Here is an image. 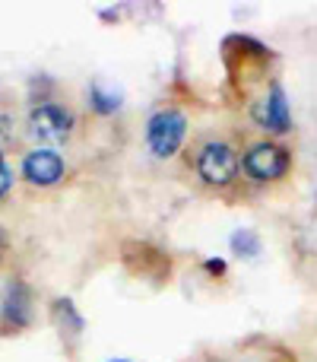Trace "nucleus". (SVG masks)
<instances>
[{"label": "nucleus", "mask_w": 317, "mask_h": 362, "mask_svg": "<svg viewBox=\"0 0 317 362\" xmlns=\"http://www.w3.org/2000/svg\"><path fill=\"white\" fill-rule=\"evenodd\" d=\"M187 134V121L178 108H165V112H156L146 124V140H150V150L156 153L159 159H168L178 153L181 140Z\"/></svg>", "instance_id": "nucleus-1"}, {"label": "nucleus", "mask_w": 317, "mask_h": 362, "mask_svg": "<svg viewBox=\"0 0 317 362\" xmlns=\"http://www.w3.org/2000/svg\"><path fill=\"white\" fill-rule=\"evenodd\" d=\"M289 169V153L280 144H254L244 153V172L257 181H276Z\"/></svg>", "instance_id": "nucleus-2"}, {"label": "nucleus", "mask_w": 317, "mask_h": 362, "mask_svg": "<svg viewBox=\"0 0 317 362\" xmlns=\"http://www.w3.org/2000/svg\"><path fill=\"white\" fill-rule=\"evenodd\" d=\"M29 131L44 144H61L73 131V115L61 105H38L29 118Z\"/></svg>", "instance_id": "nucleus-3"}, {"label": "nucleus", "mask_w": 317, "mask_h": 362, "mask_svg": "<svg viewBox=\"0 0 317 362\" xmlns=\"http://www.w3.org/2000/svg\"><path fill=\"white\" fill-rule=\"evenodd\" d=\"M197 172L210 185H229L238 172V159L225 144H206L197 156Z\"/></svg>", "instance_id": "nucleus-4"}, {"label": "nucleus", "mask_w": 317, "mask_h": 362, "mask_svg": "<svg viewBox=\"0 0 317 362\" xmlns=\"http://www.w3.org/2000/svg\"><path fill=\"white\" fill-rule=\"evenodd\" d=\"M23 175L32 185H54L64 175V159L54 150H35L23 159Z\"/></svg>", "instance_id": "nucleus-5"}, {"label": "nucleus", "mask_w": 317, "mask_h": 362, "mask_svg": "<svg viewBox=\"0 0 317 362\" xmlns=\"http://www.w3.org/2000/svg\"><path fill=\"white\" fill-rule=\"evenodd\" d=\"M4 321L13 327H25L32 321V293L25 283H10L4 293Z\"/></svg>", "instance_id": "nucleus-6"}, {"label": "nucleus", "mask_w": 317, "mask_h": 362, "mask_svg": "<svg viewBox=\"0 0 317 362\" xmlns=\"http://www.w3.org/2000/svg\"><path fill=\"white\" fill-rule=\"evenodd\" d=\"M261 124H267L270 131H276V134L289 131V105H286V95H282L280 86L270 89L267 105H263V112H261Z\"/></svg>", "instance_id": "nucleus-7"}, {"label": "nucleus", "mask_w": 317, "mask_h": 362, "mask_svg": "<svg viewBox=\"0 0 317 362\" xmlns=\"http://www.w3.org/2000/svg\"><path fill=\"white\" fill-rule=\"evenodd\" d=\"M89 105L99 115H112L114 108H121V95L114 93V89H105L102 83H95V86L89 89Z\"/></svg>", "instance_id": "nucleus-8"}, {"label": "nucleus", "mask_w": 317, "mask_h": 362, "mask_svg": "<svg viewBox=\"0 0 317 362\" xmlns=\"http://www.w3.org/2000/svg\"><path fill=\"white\" fill-rule=\"evenodd\" d=\"M232 248H235V255H241V257H257L261 255V238H257V232H251V229H238L235 235H232Z\"/></svg>", "instance_id": "nucleus-9"}, {"label": "nucleus", "mask_w": 317, "mask_h": 362, "mask_svg": "<svg viewBox=\"0 0 317 362\" xmlns=\"http://www.w3.org/2000/svg\"><path fill=\"white\" fill-rule=\"evenodd\" d=\"M10 181H13L10 169H6V165H4V159H0V197H4V194L10 191Z\"/></svg>", "instance_id": "nucleus-10"}, {"label": "nucleus", "mask_w": 317, "mask_h": 362, "mask_svg": "<svg viewBox=\"0 0 317 362\" xmlns=\"http://www.w3.org/2000/svg\"><path fill=\"white\" fill-rule=\"evenodd\" d=\"M206 270H213V274H225V264L216 257V261H206Z\"/></svg>", "instance_id": "nucleus-11"}, {"label": "nucleus", "mask_w": 317, "mask_h": 362, "mask_svg": "<svg viewBox=\"0 0 317 362\" xmlns=\"http://www.w3.org/2000/svg\"><path fill=\"white\" fill-rule=\"evenodd\" d=\"M0 245H4V232H0Z\"/></svg>", "instance_id": "nucleus-12"}, {"label": "nucleus", "mask_w": 317, "mask_h": 362, "mask_svg": "<svg viewBox=\"0 0 317 362\" xmlns=\"http://www.w3.org/2000/svg\"><path fill=\"white\" fill-rule=\"evenodd\" d=\"M114 362H124V359H114Z\"/></svg>", "instance_id": "nucleus-13"}]
</instances>
